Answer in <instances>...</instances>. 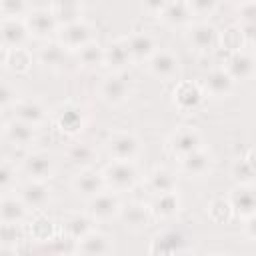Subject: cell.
Wrapping results in <instances>:
<instances>
[{"label":"cell","mask_w":256,"mask_h":256,"mask_svg":"<svg viewBox=\"0 0 256 256\" xmlns=\"http://www.w3.org/2000/svg\"><path fill=\"white\" fill-rule=\"evenodd\" d=\"M102 176H104V184L116 192L130 190L138 180V174H136L132 160H114Z\"/></svg>","instance_id":"cell-1"},{"label":"cell","mask_w":256,"mask_h":256,"mask_svg":"<svg viewBox=\"0 0 256 256\" xmlns=\"http://www.w3.org/2000/svg\"><path fill=\"white\" fill-rule=\"evenodd\" d=\"M100 96L108 104H120L130 96V82L122 74H110L100 84Z\"/></svg>","instance_id":"cell-2"},{"label":"cell","mask_w":256,"mask_h":256,"mask_svg":"<svg viewBox=\"0 0 256 256\" xmlns=\"http://www.w3.org/2000/svg\"><path fill=\"white\" fill-rule=\"evenodd\" d=\"M174 102L182 112H196L204 102V90L194 82H182L174 92Z\"/></svg>","instance_id":"cell-3"},{"label":"cell","mask_w":256,"mask_h":256,"mask_svg":"<svg viewBox=\"0 0 256 256\" xmlns=\"http://www.w3.org/2000/svg\"><path fill=\"white\" fill-rule=\"evenodd\" d=\"M148 68H150L152 76H156L160 80H172L178 74V58L172 52L156 50L148 58Z\"/></svg>","instance_id":"cell-4"},{"label":"cell","mask_w":256,"mask_h":256,"mask_svg":"<svg viewBox=\"0 0 256 256\" xmlns=\"http://www.w3.org/2000/svg\"><path fill=\"white\" fill-rule=\"evenodd\" d=\"M188 42H190V46H192L196 52H204V54H206V52H212V50L218 46L220 36H218V32H216L214 26L202 22V24H196V26L190 30Z\"/></svg>","instance_id":"cell-5"},{"label":"cell","mask_w":256,"mask_h":256,"mask_svg":"<svg viewBox=\"0 0 256 256\" xmlns=\"http://www.w3.org/2000/svg\"><path fill=\"white\" fill-rule=\"evenodd\" d=\"M26 38H28V30H26L24 22H20L16 18H6L0 24V44L4 48H8V50L22 48Z\"/></svg>","instance_id":"cell-6"},{"label":"cell","mask_w":256,"mask_h":256,"mask_svg":"<svg viewBox=\"0 0 256 256\" xmlns=\"http://www.w3.org/2000/svg\"><path fill=\"white\" fill-rule=\"evenodd\" d=\"M230 208L240 216V218H248L254 216L256 210V200H254V190L252 184H238V188L230 194L228 198Z\"/></svg>","instance_id":"cell-7"},{"label":"cell","mask_w":256,"mask_h":256,"mask_svg":"<svg viewBox=\"0 0 256 256\" xmlns=\"http://www.w3.org/2000/svg\"><path fill=\"white\" fill-rule=\"evenodd\" d=\"M108 152L114 160H132L138 154V140L128 132L114 134L108 140Z\"/></svg>","instance_id":"cell-8"},{"label":"cell","mask_w":256,"mask_h":256,"mask_svg":"<svg viewBox=\"0 0 256 256\" xmlns=\"http://www.w3.org/2000/svg\"><path fill=\"white\" fill-rule=\"evenodd\" d=\"M60 42L64 48L80 50L84 44L90 42V28L80 20L66 22V26L62 28V34H60Z\"/></svg>","instance_id":"cell-9"},{"label":"cell","mask_w":256,"mask_h":256,"mask_svg":"<svg viewBox=\"0 0 256 256\" xmlns=\"http://www.w3.org/2000/svg\"><path fill=\"white\" fill-rule=\"evenodd\" d=\"M72 186H74V190H76V194L78 196H84V198H94L96 194H100L102 190H104V176L102 174H98V172H94V170H82L76 178H74V182H72Z\"/></svg>","instance_id":"cell-10"},{"label":"cell","mask_w":256,"mask_h":256,"mask_svg":"<svg viewBox=\"0 0 256 256\" xmlns=\"http://www.w3.org/2000/svg\"><path fill=\"white\" fill-rule=\"evenodd\" d=\"M234 88V80L230 78V74L224 70V68H216V70H210L206 74V80H204V92L214 96V98H226Z\"/></svg>","instance_id":"cell-11"},{"label":"cell","mask_w":256,"mask_h":256,"mask_svg":"<svg viewBox=\"0 0 256 256\" xmlns=\"http://www.w3.org/2000/svg\"><path fill=\"white\" fill-rule=\"evenodd\" d=\"M198 148H202V138L192 128H182L170 138V150L180 158H184L186 154H190Z\"/></svg>","instance_id":"cell-12"},{"label":"cell","mask_w":256,"mask_h":256,"mask_svg":"<svg viewBox=\"0 0 256 256\" xmlns=\"http://www.w3.org/2000/svg\"><path fill=\"white\" fill-rule=\"evenodd\" d=\"M120 212V202L116 198V194L112 192H100L94 198H90V214L96 220H108L114 214Z\"/></svg>","instance_id":"cell-13"},{"label":"cell","mask_w":256,"mask_h":256,"mask_svg":"<svg viewBox=\"0 0 256 256\" xmlns=\"http://www.w3.org/2000/svg\"><path fill=\"white\" fill-rule=\"evenodd\" d=\"M186 250H188L186 238L176 230L158 234L150 246V252H156V254H178V252H186Z\"/></svg>","instance_id":"cell-14"},{"label":"cell","mask_w":256,"mask_h":256,"mask_svg":"<svg viewBox=\"0 0 256 256\" xmlns=\"http://www.w3.org/2000/svg\"><path fill=\"white\" fill-rule=\"evenodd\" d=\"M26 30L38 38H44V36H50L54 30H56V16L54 12H48V10H36L32 12L28 18H26Z\"/></svg>","instance_id":"cell-15"},{"label":"cell","mask_w":256,"mask_h":256,"mask_svg":"<svg viewBox=\"0 0 256 256\" xmlns=\"http://www.w3.org/2000/svg\"><path fill=\"white\" fill-rule=\"evenodd\" d=\"M224 70L230 74V78H232L234 82H236V80L242 82V80L252 78V74H254V60H252L250 54L236 50V52H232V56L228 58Z\"/></svg>","instance_id":"cell-16"},{"label":"cell","mask_w":256,"mask_h":256,"mask_svg":"<svg viewBox=\"0 0 256 256\" xmlns=\"http://www.w3.org/2000/svg\"><path fill=\"white\" fill-rule=\"evenodd\" d=\"M20 200L24 202L26 208H32V210H40L48 204L50 200V188L42 182V180H32L28 182L24 188H22V196Z\"/></svg>","instance_id":"cell-17"},{"label":"cell","mask_w":256,"mask_h":256,"mask_svg":"<svg viewBox=\"0 0 256 256\" xmlns=\"http://www.w3.org/2000/svg\"><path fill=\"white\" fill-rule=\"evenodd\" d=\"M24 170L26 174L32 178V180H46L52 176L54 172V162L48 154H42V152H36V154H30L26 160H24Z\"/></svg>","instance_id":"cell-18"},{"label":"cell","mask_w":256,"mask_h":256,"mask_svg":"<svg viewBox=\"0 0 256 256\" xmlns=\"http://www.w3.org/2000/svg\"><path fill=\"white\" fill-rule=\"evenodd\" d=\"M126 46H128V52H130V58L132 60H148L154 52H156V42L150 34L146 32H138V34H132L128 40H126Z\"/></svg>","instance_id":"cell-19"},{"label":"cell","mask_w":256,"mask_h":256,"mask_svg":"<svg viewBox=\"0 0 256 256\" xmlns=\"http://www.w3.org/2000/svg\"><path fill=\"white\" fill-rule=\"evenodd\" d=\"M78 252L82 254H110L114 250L112 240L100 232H88L78 240Z\"/></svg>","instance_id":"cell-20"},{"label":"cell","mask_w":256,"mask_h":256,"mask_svg":"<svg viewBox=\"0 0 256 256\" xmlns=\"http://www.w3.org/2000/svg\"><path fill=\"white\" fill-rule=\"evenodd\" d=\"M210 164H212V160L202 148H198V150H194L182 158V170L188 176H196V178L204 176L210 170Z\"/></svg>","instance_id":"cell-21"},{"label":"cell","mask_w":256,"mask_h":256,"mask_svg":"<svg viewBox=\"0 0 256 256\" xmlns=\"http://www.w3.org/2000/svg\"><path fill=\"white\" fill-rule=\"evenodd\" d=\"M160 14H162V20L170 26H182L192 16L186 0H168V4L164 6V10Z\"/></svg>","instance_id":"cell-22"},{"label":"cell","mask_w":256,"mask_h":256,"mask_svg":"<svg viewBox=\"0 0 256 256\" xmlns=\"http://www.w3.org/2000/svg\"><path fill=\"white\" fill-rule=\"evenodd\" d=\"M130 60H132V58H130L126 40L112 42V44H108V46L104 48V64H108V66L114 68V70H122Z\"/></svg>","instance_id":"cell-23"},{"label":"cell","mask_w":256,"mask_h":256,"mask_svg":"<svg viewBox=\"0 0 256 256\" xmlns=\"http://www.w3.org/2000/svg\"><path fill=\"white\" fill-rule=\"evenodd\" d=\"M178 206H180V200L176 196V192H162V194H156L152 206H150V212L158 218H170L178 212Z\"/></svg>","instance_id":"cell-24"},{"label":"cell","mask_w":256,"mask_h":256,"mask_svg":"<svg viewBox=\"0 0 256 256\" xmlns=\"http://www.w3.org/2000/svg\"><path fill=\"white\" fill-rule=\"evenodd\" d=\"M6 136L16 146H22V148L30 146L34 142V126H30V124H26V122L16 118L14 122H10L6 126Z\"/></svg>","instance_id":"cell-25"},{"label":"cell","mask_w":256,"mask_h":256,"mask_svg":"<svg viewBox=\"0 0 256 256\" xmlns=\"http://www.w3.org/2000/svg\"><path fill=\"white\" fill-rule=\"evenodd\" d=\"M82 122H84V120H82L80 108H76V106H72V104L60 108V112H58V116H56L58 128L64 130V132H68V134L78 132V130L82 128Z\"/></svg>","instance_id":"cell-26"},{"label":"cell","mask_w":256,"mask_h":256,"mask_svg":"<svg viewBox=\"0 0 256 256\" xmlns=\"http://www.w3.org/2000/svg\"><path fill=\"white\" fill-rule=\"evenodd\" d=\"M26 216V206L22 200L4 198L0 202V222L2 224H20Z\"/></svg>","instance_id":"cell-27"},{"label":"cell","mask_w":256,"mask_h":256,"mask_svg":"<svg viewBox=\"0 0 256 256\" xmlns=\"http://www.w3.org/2000/svg\"><path fill=\"white\" fill-rule=\"evenodd\" d=\"M16 118L30 124V126H36L44 120V108L34 102V100H26V102H20L16 106Z\"/></svg>","instance_id":"cell-28"},{"label":"cell","mask_w":256,"mask_h":256,"mask_svg":"<svg viewBox=\"0 0 256 256\" xmlns=\"http://www.w3.org/2000/svg\"><path fill=\"white\" fill-rule=\"evenodd\" d=\"M232 178L238 184H252L254 182V162H252L250 154L246 158H238L232 164Z\"/></svg>","instance_id":"cell-29"},{"label":"cell","mask_w":256,"mask_h":256,"mask_svg":"<svg viewBox=\"0 0 256 256\" xmlns=\"http://www.w3.org/2000/svg\"><path fill=\"white\" fill-rule=\"evenodd\" d=\"M122 220L130 228H142L148 222V208L142 204H130L122 210Z\"/></svg>","instance_id":"cell-30"},{"label":"cell","mask_w":256,"mask_h":256,"mask_svg":"<svg viewBox=\"0 0 256 256\" xmlns=\"http://www.w3.org/2000/svg\"><path fill=\"white\" fill-rule=\"evenodd\" d=\"M80 62L86 66V68H96L100 64H104V48L94 44L92 40L88 44H84L80 50Z\"/></svg>","instance_id":"cell-31"},{"label":"cell","mask_w":256,"mask_h":256,"mask_svg":"<svg viewBox=\"0 0 256 256\" xmlns=\"http://www.w3.org/2000/svg\"><path fill=\"white\" fill-rule=\"evenodd\" d=\"M150 188L152 192L156 194H162V192H172L176 188V180H174V174L160 168V170H154L152 176H150Z\"/></svg>","instance_id":"cell-32"},{"label":"cell","mask_w":256,"mask_h":256,"mask_svg":"<svg viewBox=\"0 0 256 256\" xmlns=\"http://www.w3.org/2000/svg\"><path fill=\"white\" fill-rule=\"evenodd\" d=\"M68 158H70L72 164L86 168V166H90V164L94 162L96 152H94V148L88 146V144H74V146L70 148V152H68Z\"/></svg>","instance_id":"cell-33"},{"label":"cell","mask_w":256,"mask_h":256,"mask_svg":"<svg viewBox=\"0 0 256 256\" xmlns=\"http://www.w3.org/2000/svg\"><path fill=\"white\" fill-rule=\"evenodd\" d=\"M66 234H68V238L70 240H74V242H78L84 234H88L90 232V220L86 218V216H80V214H76V216H72L70 220H66Z\"/></svg>","instance_id":"cell-34"},{"label":"cell","mask_w":256,"mask_h":256,"mask_svg":"<svg viewBox=\"0 0 256 256\" xmlns=\"http://www.w3.org/2000/svg\"><path fill=\"white\" fill-rule=\"evenodd\" d=\"M64 48L58 46V44H50V46H44L40 50V62L50 66V68H60L64 64Z\"/></svg>","instance_id":"cell-35"},{"label":"cell","mask_w":256,"mask_h":256,"mask_svg":"<svg viewBox=\"0 0 256 256\" xmlns=\"http://www.w3.org/2000/svg\"><path fill=\"white\" fill-rule=\"evenodd\" d=\"M6 64H10V68L16 70V72H26L30 68L32 60H30V54L24 48H14V50H8Z\"/></svg>","instance_id":"cell-36"},{"label":"cell","mask_w":256,"mask_h":256,"mask_svg":"<svg viewBox=\"0 0 256 256\" xmlns=\"http://www.w3.org/2000/svg\"><path fill=\"white\" fill-rule=\"evenodd\" d=\"M230 212H232V208H230L228 200H222V198L212 200L210 206H208V214H210V218L216 220V222H224V220H228Z\"/></svg>","instance_id":"cell-37"},{"label":"cell","mask_w":256,"mask_h":256,"mask_svg":"<svg viewBox=\"0 0 256 256\" xmlns=\"http://www.w3.org/2000/svg\"><path fill=\"white\" fill-rule=\"evenodd\" d=\"M78 4H80L78 0H54V6H56L54 16H56V20H58V16H60V18L68 16V18H70L68 22L76 20V14H78Z\"/></svg>","instance_id":"cell-38"},{"label":"cell","mask_w":256,"mask_h":256,"mask_svg":"<svg viewBox=\"0 0 256 256\" xmlns=\"http://www.w3.org/2000/svg\"><path fill=\"white\" fill-rule=\"evenodd\" d=\"M26 12V0H0V14L4 18H18Z\"/></svg>","instance_id":"cell-39"},{"label":"cell","mask_w":256,"mask_h":256,"mask_svg":"<svg viewBox=\"0 0 256 256\" xmlns=\"http://www.w3.org/2000/svg\"><path fill=\"white\" fill-rule=\"evenodd\" d=\"M186 4L190 8V14L198 16H210L218 8V0H186Z\"/></svg>","instance_id":"cell-40"},{"label":"cell","mask_w":256,"mask_h":256,"mask_svg":"<svg viewBox=\"0 0 256 256\" xmlns=\"http://www.w3.org/2000/svg\"><path fill=\"white\" fill-rule=\"evenodd\" d=\"M238 12H240V20H242V24H254V22H256V18H254V14H256L254 0H250V2H242Z\"/></svg>","instance_id":"cell-41"},{"label":"cell","mask_w":256,"mask_h":256,"mask_svg":"<svg viewBox=\"0 0 256 256\" xmlns=\"http://www.w3.org/2000/svg\"><path fill=\"white\" fill-rule=\"evenodd\" d=\"M222 38H228V40H230V42H226V46H228L230 50H234V52H236V50L240 48V44L244 42V40H242V34H240V28H230V30H226Z\"/></svg>","instance_id":"cell-42"},{"label":"cell","mask_w":256,"mask_h":256,"mask_svg":"<svg viewBox=\"0 0 256 256\" xmlns=\"http://www.w3.org/2000/svg\"><path fill=\"white\" fill-rule=\"evenodd\" d=\"M14 180V172L6 162H0V192L6 190Z\"/></svg>","instance_id":"cell-43"},{"label":"cell","mask_w":256,"mask_h":256,"mask_svg":"<svg viewBox=\"0 0 256 256\" xmlns=\"http://www.w3.org/2000/svg\"><path fill=\"white\" fill-rule=\"evenodd\" d=\"M14 98H16L14 90H12L8 84L0 82V108H2V106H8V104H12V102H14Z\"/></svg>","instance_id":"cell-44"},{"label":"cell","mask_w":256,"mask_h":256,"mask_svg":"<svg viewBox=\"0 0 256 256\" xmlns=\"http://www.w3.org/2000/svg\"><path fill=\"white\" fill-rule=\"evenodd\" d=\"M166 4H168V0H142V6H144L150 14H160Z\"/></svg>","instance_id":"cell-45"},{"label":"cell","mask_w":256,"mask_h":256,"mask_svg":"<svg viewBox=\"0 0 256 256\" xmlns=\"http://www.w3.org/2000/svg\"><path fill=\"white\" fill-rule=\"evenodd\" d=\"M244 220H246V224H244L246 236H248V240H254L256 238V220H254V216H248Z\"/></svg>","instance_id":"cell-46"},{"label":"cell","mask_w":256,"mask_h":256,"mask_svg":"<svg viewBox=\"0 0 256 256\" xmlns=\"http://www.w3.org/2000/svg\"><path fill=\"white\" fill-rule=\"evenodd\" d=\"M6 60H8V48H4V46L0 44V66H4Z\"/></svg>","instance_id":"cell-47"},{"label":"cell","mask_w":256,"mask_h":256,"mask_svg":"<svg viewBox=\"0 0 256 256\" xmlns=\"http://www.w3.org/2000/svg\"><path fill=\"white\" fill-rule=\"evenodd\" d=\"M234 2H238V4H242V2H250V0H234Z\"/></svg>","instance_id":"cell-48"},{"label":"cell","mask_w":256,"mask_h":256,"mask_svg":"<svg viewBox=\"0 0 256 256\" xmlns=\"http://www.w3.org/2000/svg\"><path fill=\"white\" fill-rule=\"evenodd\" d=\"M2 128H4V126H2V118H0V132H2Z\"/></svg>","instance_id":"cell-49"}]
</instances>
